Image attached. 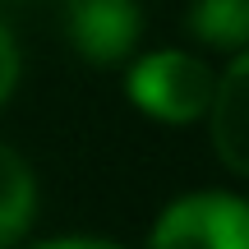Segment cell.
<instances>
[{
  "label": "cell",
  "instance_id": "obj_2",
  "mask_svg": "<svg viewBox=\"0 0 249 249\" xmlns=\"http://www.w3.org/2000/svg\"><path fill=\"white\" fill-rule=\"evenodd\" d=\"M148 249H249V198L185 194L157 217Z\"/></svg>",
  "mask_w": 249,
  "mask_h": 249
},
{
  "label": "cell",
  "instance_id": "obj_3",
  "mask_svg": "<svg viewBox=\"0 0 249 249\" xmlns=\"http://www.w3.org/2000/svg\"><path fill=\"white\" fill-rule=\"evenodd\" d=\"M65 33L88 65H120L143 33L139 0H65Z\"/></svg>",
  "mask_w": 249,
  "mask_h": 249
},
{
  "label": "cell",
  "instance_id": "obj_4",
  "mask_svg": "<svg viewBox=\"0 0 249 249\" xmlns=\"http://www.w3.org/2000/svg\"><path fill=\"white\" fill-rule=\"evenodd\" d=\"M208 116H213V148L226 161V171L249 176V46L217 79Z\"/></svg>",
  "mask_w": 249,
  "mask_h": 249
},
{
  "label": "cell",
  "instance_id": "obj_1",
  "mask_svg": "<svg viewBox=\"0 0 249 249\" xmlns=\"http://www.w3.org/2000/svg\"><path fill=\"white\" fill-rule=\"evenodd\" d=\"M213 88H217L213 70L185 51H152L124 79V92H129L134 107L166 124H189V120L208 116Z\"/></svg>",
  "mask_w": 249,
  "mask_h": 249
},
{
  "label": "cell",
  "instance_id": "obj_8",
  "mask_svg": "<svg viewBox=\"0 0 249 249\" xmlns=\"http://www.w3.org/2000/svg\"><path fill=\"white\" fill-rule=\"evenodd\" d=\"M33 249H120L111 240H88V235H70V240H46V245H33Z\"/></svg>",
  "mask_w": 249,
  "mask_h": 249
},
{
  "label": "cell",
  "instance_id": "obj_7",
  "mask_svg": "<svg viewBox=\"0 0 249 249\" xmlns=\"http://www.w3.org/2000/svg\"><path fill=\"white\" fill-rule=\"evenodd\" d=\"M14 83H18V46H14V37H9V28L0 23V107L9 102Z\"/></svg>",
  "mask_w": 249,
  "mask_h": 249
},
{
  "label": "cell",
  "instance_id": "obj_6",
  "mask_svg": "<svg viewBox=\"0 0 249 249\" xmlns=\"http://www.w3.org/2000/svg\"><path fill=\"white\" fill-rule=\"evenodd\" d=\"M185 23L203 46L245 51L249 46V0H194Z\"/></svg>",
  "mask_w": 249,
  "mask_h": 249
},
{
  "label": "cell",
  "instance_id": "obj_5",
  "mask_svg": "<svg viewBox=\"0 0 249 249\" xmlns=\"http://www.w3.org/2000/svg\"><path fill=\"white\" fill-rule=\"evenodd\" d=\"M33 213H37L33 171L14 148L0 143V249L18 245V235L33 226Z\"/></svg>",
  "mask_w": 249,
  "mask_h": 249
}]
</instances>
